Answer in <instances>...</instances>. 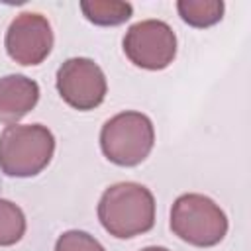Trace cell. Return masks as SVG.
<instances>
[{
  "mask_svg": "<svg viewBox=\"0 0 251 251\" xmlns=\"http://www.w3.org/2000/svg\"><path fill=\"white\" fill-rule=\"evenodd\" d=\"M80 10L96 25H120L131 18L133 6L120 0H84L80 2Z\"/></svg>",
  "mask_w": 251,
  "mask_h": 251,
  "instance_id": "obj_9",
  "label": "cell"
},
{
  "mask_svg": "<svg viewBox=\"0 0 251 251\" xmlns=\"http://www.w3.org/2000/svg\"><path fill=\"white\" fill-rule=\"evenodd\" d=\"M55 251H106V249L94 235L80 229H69L57 237Z\"/></svg>",
  "mask_w": 251,
  "mask_h": 251,
  "instance_id": "obj_12",
  "label": "cell"
},
{
  "mask_svg": "<svg viewBox=\"0 0 251 251\" xmlns=\"http://www.w3.org/2000/svg\"><path fill=\"white\" fill-rule=\"evenodd\" d=\"M4 47L12 61L25 67L39 65L53 49L51 24L37 12H22L10 22Z\"/></svg>",
  "mask_w": 251,
  "mask_h": 251,
  "instance_id": "obj_7",
  "label": "cell"
},
{
  "mask_svg": "<svg viewBox=\"0 0 251 251\" xmlns=\"http://www.w3.org/2000/svg\"><path fill=\"white\" fill-rule=\"evenodd\" d=\"M155 145L153 122L135 110L120 112L100 129V149L108 161L120 167H135L147 159Z\"/></svg>",
  "mask_w": 251,
  "mask_h": 251,
  "instance_id": "obj_3",
  "label": "cell"
},
{
  "mask_svg": "<svg viewBox=\"0 0 251 251\" xmlns=\"http://www.w3.org/2000/svg\"><path fill=\"white\" fill-rule=\"evenodd\" d=\"M178 16L192 27H210L224 18L226 4L222 0H178Z\"/></svg>",
  "mask_w": 251,
  "mask_h": 251,
  "instance_id": "obj_10",
  "label": "cell"
},
{
  "mask_svg": "<svg viewBox=\"0 0 251 251\" xmlns=\"http://www.w3.org/2000/svg\"><path fill=\"white\" fill-rule=\"evenodd\" d=\"M126 57L141 69H167L176 57V35L163 20H141L124 35Z\"/></svg>",
  "mask_w": 251,
  "mask_h": 251,
  "instance_id": "obj_5",
  "label": "cell"
},
{
  "mask_svg": "<svg viewBox=\"0 0 251 251\" xmlns=\"http://www.w3.org/2000/svg\"><path fill=\"white\" fill-rule=\"evenodd\" d=\"M226 212L208 196L188 192L175 200L171 208V229L182 241L196 247L218 245L227 233Z\"/></svg>",
  "mask_w": 251,
  "mask_h": 251,
  "instance_id": "obj_4",
  "label": "cell"
},
{
  "mask_svg": "<svg viewBox=\"0 0 251 251\" xmlns=\"http://www.w3.org/2000/svg\"><path fill=\"white\" fill-rule=\"evenodd\" d=\"M55 137L41 124H14L0 133V171L27 178L39 175L53 159Z\"/></svg>",
  "mask_w": 251,
  "mask_h": 251,
  "instance_id": "obj_2",
  "label": "cell"
},
{
  "mask_svg": "<svg viewBox=\"0 0 251 251\" xmlns=\"http://www.w3.org/2000/svg\"><path fill=\"white\" fill-rule=\"evenodd\" d=\"M39 100V84L25 75L0 78V122L14 126L29 114Z\"/></svg>",
  "mask_w": 251,
  "mask_h": 251,
  "instance_id": "obj_8",
  "label": "cell"
},
{
  "mask_svg": "<svg viewBox=\"0 0 251 251\" xmlns=\"http://www.w3.org/2000/svg\"><path fill=\"white\" fill-rule=\"evenodd\" d=\"M98 220L114 237L141 235L155 226V196L139 182H116L100 196Z\"/></svg>",
  "mask_w": 251,
  "mask_h": 251,
  "instance_id": "obj_1",
  "label": "cell"
},
{
  "mask_svg": "<svg viewBox=\"0 0 251 251\" xmlns=\"http://www.w3.org/2000/svg\"><path fill=\"white\" fill-rule=\"evenodd\" d=\"M57 90L71 108L86 112L104 102L108 82L98 63L88 57H71L57 71Z\"/></svg>",
  "mask_w": 251,
  "mask_h": 251,
  "instance_id": "obj_6",
  "label": "cell"
},
{
  "mask_svg": "<svg viewBox=\"0 0 251 251\" xmlns=\"http://www.w3.org/2000/svg\"><path fill=\"white\" fill-rule=\"evenodd\" d=\"M141 251H169V249H165V247H157V245H153V247H145V249H141Z\"/></svg>",
  "mask_w": 251,
  "mask_h": 251,
  "instance_id": "obj_13",
  "label": "cell"
},
{
  "mask_svg": "<svg viewBox=\"0 0 251 251\" xmlns=\"http://www.w3.org/2000/svg\"><path fill=\"white\" fill-rule=\"evenodd\" d=\"M25 233V216L18 204L0 198V247L18 243Z\"/></svg>",
  "mask_w": 251,
  "mask_h": 251,
  "instance_id": "obj_11",
  "label": "cell"
}]
</instances>
